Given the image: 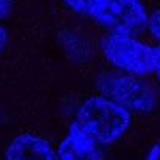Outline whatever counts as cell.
I'll return each mask as SVG.
<instances>
[{"instance_id": "1", "label": "cell", "mask_w": 160, "mask_h": 160, "mask_svg": "<svg viewBox=\"0 0 160 160\" xmlns=\"http://www.w3.org/2000/svg\"><path fill=\"white\" fill-rule=\"evenodd\" d=\"M131 121V112L106 97L87 98L76 113V123L98 145H109L121 138Z\"/></svg>"}, {"instance_id": "2", "label": "cell", "mask_w": 160, "mask_h": 160, "mask_svg": "<svg viewBox=\"0 0 160 160\" xmlns=\"http://www.w3.org/2000/svg\"><path fill=\"white\" fill-rule=\"evenodd\" d=\"M103 53L110 64L131 75L154 70V48L128 34H109L103 41Z\"/></svg>"}, {"instance_id": "3", "label": "cell", "mask_w": 160, "mask_h": 160, "mask_svg": "<svg viewBox=\"0 0 160 160\" xmlns=\"http://www.w3.org/2000/svg\"><path fill=\"white\" fill-rule=\"evenodd\" d=\"M110 34H128L142 31L149 19L140 0H103L92 16Z\"/></svg>"}, {"instance_id": "4", "label": "cell", "mask_w": 160, "mask_h": 160, "mask_svg": "<svg viewBox=\"0 0 160 160\" xmlns=\"http://www.w3.org/2000/svg\"><path fill=\"white\" fill-rule=\"evenodd\" d=\"M100 87L103 89L106 98L113 100L128 110L145 113L156 107V95L152 89L138 78L128 75L109 76L100 81Z\"/></svg>"}, {"instance_id": "5", "label": "cell", "mask_w": 160, "mask_h": 160, "mask_svg": "<svg viewBox=\"0 0 160 160\" xmlns=\"http://www.w3.org/2000/svg\"><path fill=\"white\" fill-rule=\"evenodd\" d=\"M59 160H103L98 143L75 121L58 146Z\"/></svg>"}, {"instance_id": "6", "label": "cell", "mask_w": 160, "mask_h": 160, "mask_svg": "<svg viewBox=\"0 0 160 160\" xmlns=\"http://www.w3.org/2000/svg\"><path fill=\"white\" fill-rule=\"evenodd\" d=\"M6 160H59L52 145L34 134H20L6 148Z\"/></svg>"}, {"instance_id": "7", "label": "cell", "mask_w": 160, "mask_h": 160, "mask_svg": "<svg viewBox=\"0 0 160 160\" xmlns=\"http://www.w3.org/2000/svg\"><path fill=\"white\" fill-rule=\"evenodd\" d=\"M62 2L65 3V6H68L75 12L93 16L103 0H62Z\"/></svg>"}, {"instance_id": "8", "label": "cell", "mask_w": 160, "mask_h": 160, "mask_svg": "<svg viewBox=\"0 0 160 160\" xmlns=\"http://www.w3.org/2000/svg\"><path fill=\"white\" fill-rule=\"evenodd\" d=\"M148 28H149L151 34H152V36L160 42V9H157V11L149 17Z\"/></svg>"}, {"instance_id": "9", "label": "cell", "mask_w": 160, "mask_h": 160, "mask_svg": "<svg viewBox=\"0 0 160 160\" xmlns=\"http://www.w3.org/2000/svg\"><path fill=\"white\" fill-rule=\"evenodd\" d=\"M12 6V0H0V19L8 16V12L11 11Z\"/></svg>"}, {"instance_id": "10", "label": "cell", "mask_w": 160, "mask_h": 160, "mask_svg": "<svg viewBox=\"0 0 160 160\" xmlns=\"http://www.w3.org/2000/svg\"><path fill=\"white\" fill-rule=\"evenodd\" d=\"M154 72L160 81V45L154 48Z\"/></svg>"}, {"instance_id": "11", "label": "cell", "mask_w": 160, "mask_h": 160, "mask_svg": "<svg viewBox=\"0 0 160 160\" xmlns=\"http://www.w3.org/2000/svg\"><path fill=\"white\" fill-rule=\"evenodd\" d=\"M146 160H160V146L159 145H154V146L149 149V152H148V156H146Z\"/></svg>"}, {"instance_id": "12", "label": "cell", "mask_w": 160, "mask_h": 160, "mask_svg": "<svg viewBox=\"0 0 160 160\" xmlns=\"http://www.w3.org/2000/svg\"><path fill=\"white\" fill-rule=\"evenodd\" d=\"M6 41H8V34H6V30L0 25V52L5 48L6 45Z\"/></svg>"}]
</instances>
